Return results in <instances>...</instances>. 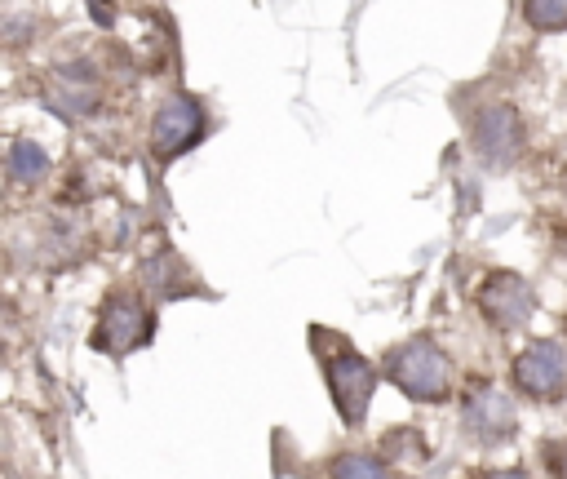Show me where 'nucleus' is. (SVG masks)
Segmentation results:
<instances>
[{"label":"nucleus","mask_w":567,"mask_h":479,"mask_svg":"<svg viewBox=\"0 0 567 479\" xmlns=\"http://www.w3.org/2000/svg\"><path fill=\"white\" fill-rule=\"evenodd\" d=\"M386 377L412 404H443L452 395V360L430 338H408L386 351Z\"/></svg>","instance_id":"1"},{"label":"nucleus","mask_w":567,"mask_h":479,"mask_svg":"<svg viewBox=\"0 0 567 479\" xmlns=\"http://www.w3.org/2000/svg\"><path fill=\"white\" fill-rule=\"evenodd\" d=\"M488 479H532L528 471H519V466H514V471H492Z\"/></svg>","instance_id":"13"},{"label":"nucleus","mask_w":567,"mask_h":479,"mask_svg":"<svg viewBox=\"0 0 567 479\" xmlns=\"http://www.w3.org/2000/svg\"><path fill=\"white\" fill-rule=\"evenodd\" d=\"M461 422H466V431L474 435L479 444H501L514 435V426H519V413H514V404L505 400L497 386H479V391L466 400V413H461Z\"/></svg>","instance_id":"8"},{"label":"nucleus","mask_w":567,"mask_h":479,"mask_svg":"<svg viewBox=\"0 0 567 479\" xmlns=\"http://www.w3.org/2000/svg\"><path fill=\"white\" fill-rule=\"evenodd\" d=\"M328 479H395V475H390V466L373 453H346L333 462V475Z\"/></svg>","instance_id":"11"},{"label":"nucleus","mask_w":567,"mask_h":479,"mask_svg":"<svg viewBox=\"0 0 567 479\" xmlns=\"http://www.w3.org/2000/svg\"><path fill=\"white\" fill-rule=\"evenodd\" d=\"M49 173V156L40 142H14V151H9V178L18 182V187H36L40 178Z\"/></svg>","instance_id":"10"},{"label":"nucleus","mask_w":567,"mask_h":479,"mask_svg":"<svg viewBox=\"0 0 567 479\" xmlns=\"http://www.w3.org/2000/svg\"><path fill=\"white\" fill-rule=\"evenodd\" d=\"M89 5H107V0H89Z\"/></svg>","instance_id":"14"},{"label":"nucleus","mask_w":567,"mask_h":479,"mask_svg":"<svg viewBox=\"0 0 567 479\" xmlns=\"http://www.w3.org/2000/svg\"><path fill=\"white\" fill-rule=\"evenodd\" d=\"M324 382H328V395H333L337 413H342V422L350 431L364 426L368 404H373V386H377L373 364H368L359 351H350L346 342H337V351L324 355Z\"/></svg>","instance_id":"2"},{"label":"nucleus","mask_w":567,"mask_h":479,"mask_svg":"<svg viewBox=\"0 0 567 479\" xmlns=\"http://www.w3.org/2000/svg\"><path fill=\"white\" fill-rule=\"evenodd\" d=\"M470 138H474V151H479L483 169L501 173V169L519 165L523 147H528V125H523V116L514 107L497 103V107H483L479 111Z\"/></svg>","instance_id":"3"},{"label":"nucleus","mask_w":567,"mask_h":479,"mask_svg":"<svg viewBox=\"0 0 567 479\" xmlns=\"http://www.w3.org/2000/svg\"><path fill=\"white\" fill-rule=\"evenodd\" d=\"M204 107L191 94H169L151 120V156L156 160H173L182 151H191L204 138Z\"/></svg>","instance_id":"4"},{"label":"nucleus","mask_w":567,"mask_h":479,"mask_svg":"<svg viewBox=\"0 0 567 479\" xmlns=\"http://www.w3.org/2000/svg\"><path fill=\"white\" fill-rule=\"evenodd\" d=\"M514 386L532 400L559 404L567 395V355L559 342H532L528 351L514 360Z\"/></svg>","instance_id":"5"},{"label":"nucleus","mask_w":567,"mask_h":479,"mask_svg":"<svg viewBox=\"0 0 567 479\" xmlns=\"http://www.w3.org/2000/svg\"><path fill=\"white\" fill-rule=\"evenodd\" d=\"M523 18L536 32H567V0H523Z\"/></svg>","instance_id":"12"},{"label":"nucleus","mask_w":567,"mask_h":479,"mask_svg":"<svg viewBox=\"0 0 567 479\" xmlns=\"http://www.w3.org/2000/svg\"><path fill=\"white\" fill-rule=\"evenodd\" d=\"M49 107L67 120H80L98 107V85H94V71L85 63L63 67L54 80H49Z\"/></svg>","instance_id":"9"},{"label":"nucleus","mask_w":567,"mask_h":479,"mask_svg":"<svg viewBox=\"0 0 567 479\" xmlns=\"http://www.w3.org/2000/svg\"><path fill=\"white\" fill-rule=\"evenodd\" d=\"M98 329H102L94 338L98 351L129 355L133 346H142L151 338V311H147V302H142L138 293H116V298H107V307H102Z\"/></svg>","instance_id":"6"},{"label":"nucleus","mask_w":567,"mask_h":479,"mask_svg":"<svg viewBox=\"0 0 567 479\" xmlns=\"http://www.w3.org/2000/svg\"><path fill=\"white\" fill-rule=\"evenodd\" d=\"M479 307H483V315H488L492 329L514 333V329H523V324L532 320V311H536L532 284L523 280V275H514V271H501V275H492V280L483 284Z\"/></svg>","instance_id":"7"}]
</instances>
